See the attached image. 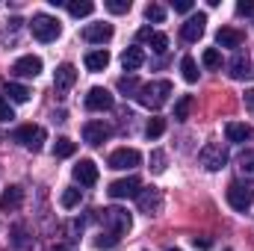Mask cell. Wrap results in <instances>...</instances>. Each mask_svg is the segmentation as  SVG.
<instances>
[{
    "mask_svg": "<svg viewBox=\"0 0 254 251\" xmlns=\"http://www.w3.org/2000/svg\"><path fill=\"white\" fill-rule=\"evenodd\" d=\"M12 74L15 77H39L42 74V60L39 57H21V60H15L12 63Z\"/></svg>",
    "mask_w": 254,
    "mask_h": 251,
    "instance_id": "obj_13",
    "label": "cell"
},
{
    "mask_svg": "<svg viewBox=\"0 0 254 251\" xmlns=\"http://www.w3.org/2000/svg\"><path fill=\"white\" fill-rule=\"evenodd\" d=\"M74 83H77V68L71 63H63L54 71V89H57V92H68Z\"/></svg>",
    "mask_w": 254,
    "mask_h": 251,
    "instance_id": "obj_14",
    "label": "cell"
},
{
    "mask_svg": "<svg viewBox=\"0 0 254 251\" xmlns=\"http://www.w3.org/2000/svg\"><path fill=\"white\" fill-rule=\"evenodd\" d=\"M71 175H74V181H77L80 187H95V184H98V166H95L92 160H80Z\"/></svg>",
    "mask_w": 254,
    "mask_h": 251,
    "instance_id": "obj_11",
    "label": "cell"
},
{
    "mask_svg": "<svg viewBox=\"0 0 254 251\" xmlns=\"http://www.w3.org/2000/svg\"><path fill=\"white\" fill-rule=\"evenodd\" d=\"M225 136H228V142H246V139L254 136V130L246 122H228L225 125Z\"/></svg>",
    "mask_w": 254,
    "mask_h": 251,
    "instance_id": "obj_20",
    "label": "cell"
},
{
    "mask_svg": "<svg viewBox=\"0 0 254 251\" xmlns=\"http://www.w3.org/2000/svg\"><path fill=\"white\" fill-rule=\"evenodd\" d=\"M246 42V33H240V30H234V27H222L219 33H216V45L219 48H240Z\"/></svg>",
    "mask_w": 254,
    "mask_h": 251,
    "instance_id": "obj_17",
    "label": "cell"
},
{
    "mask_svg": "<svg viewBox=\"0 0 254 251\" xmlns=\"http://www.w3.org/2000/svg\"><path fill=\"white\" fill-rule=\"evenodd\" d=\"M110 198H116V201H122V198H136L139 192H142V184H139V178H122V181H116V184H110Z\"/></svg>",
    "mask_w": 254,
    "mask_h": 251,
    "instance_id": "obj_8",
    "label": "cell"
},
{
    "mask_svg": "<svg viewBox=\"0 0 254 251\" xmlns=\"http://www.w3.org/2000/svg\"><path fill=\"white\" fill-rule=\"evenodd\" d=\"M95 246H98V249H113V246H119V237H113V234L101 231V234H98V240H95Z\"/></svg>",
    "mask_w": 254,
    "mask_h": 251,
    "instance_id": "obj_34",
    "label": "cell"
},
{
    "mask_svg": "<svg viewBox=\"0 0 254 251\" xmlns=\"http://www.w3.org/2000/svg\"><path fill=\"white\" fill-rule=\"evenodd\" d=\"M136 198H139V207H142L145 216H157V213L163 210V195H160V189H142Z\"/></svg>",
    "mask_w": 254,
    "mask_h": 251,
    "instance_id": "obj_12",
    "label": "cell"
},
{
    "mask_svg": "<svg viewBox=\"0 0 254 251\" xmlns=\"http://www.w3.org/2000/svg\"><path fill=\"white\" fill-rule=\"evenodd\" d=\"M107 139H110V127L104 125V122H86V125H83V142H86V145L98 148V145H104Z\"/></svg>",
    "mask_w": 254,
    "mask_h": 251,
    "instance_id": "obj_10",
    "label": "cell"
},
{
    "mask_svg": "<svg viewBox=\"0 0 254 251\" xmlns=\"http://www.w3.org/2000/svg\"><path fill=\"white\" fill-rule=\"evenodd\" d=\"M142 63H145L142 48H127L125 54H122V65H125V71H136V68H142Z\"/></svg>",
    "mask_w": 254,
    "mask_h": 251,
    "instance_id": "obj_24",
    "label": "cell"
},
{
    "mask_svg": "<svg viewBox=\"0 0 254 251\" xmlns=\"http://www.w3.org/2000/svg\"><path fill=\"white\" fill-rule=\"evenodd\" d=\"M228 204L237 210V213H249L254 204V189L243 187V184H231L228 187Z\"/></svg>",
    "mask_w": 254,
    "mask_h": 251,
    "instance_id": "obj_6",
    "label": "cell"
},
{
    "mask_svg": "<svg viewBox=\"0 0 254 251\" xmlns=\"http://www.w3.org/2000/svg\"><path fill=\"white\" fill-rule=\"evenodd\" d=\"M3 95H9L12 104H27V101H30V89L21 86V83H6V86H3Z\"/></svg>",
    "mask_w": 254,
    "mask_h": 251,
    "instance_id": "obj_23",
    "label": "cell"
},
{
    "mask_svg": "<svg viewBox=\"0 0 254 251\" xmlns=\"http://www.w3.org/2000/svg\"><path fill=\"white\" fill-rule=\"evenodd\" d=\"M51 251H71L68 246H57V249H51Z\"/></svg>",
    "mask_w": 254,
    "mask_h": 251,
    "instance_id": "obj_41",
    "label": "cell"
},
{
    "mask_svg": "<svg viewBox=\"0 0 254 251\" xmlns=\"http://www.w3.org/2000/svg\"><path fill=\"white\" fill-rule=\"evenodd\" d=\"M12 139H15L18 145H24L27 151H42L48 133H45V127H39V125H24L12 133Z\"/></svg>",
    "mask_w": 254,
    "mask_h": 251,
    "instance_id": "obj_5",
    "label": "cell"
},
{
    "mask_svg": "<svg viewBox=\"0 0 254 251\" xmlns=\"http://www.w3.org/2000/svg\"><path fill=\"white\" fill-rule=\"evenodd\" d=\"M21 204H24V189L21 187H9L3 195H0V210H6V213L18 210Z\"/></svg>",
    "mask_w": 254,
    "mask_h": 251,
    "instance_id": "obj_19",
    "label": "cell"
},
{
    "mask_svg": "<svg viewBox=\"0 0 254 251\" xmlns=\"http://www.w3.org/2000/svg\"><path fill=\"white\" fill-rule=\"evenodd\" d=\"M169 251H181V249H169Z\"/></svg>",
    "mask_w": 254,
    "mask_h": 251,
    "instance_id": "obj_42",
    "label": "cell"
},
{
    "mask_svg": "<svg viewBox=\"0 0 254 251\" xmlns=\"http://www.w3.org/2000/svg\"><path fill=\"white\" fill-rule=\"evenodd\" d=\"M228 68H231V77H234V80H246V77H252V74H254L249 57H243V54H237V57L231 60Z\"/></svg>",
    "mask_w": 254,
    "mask_h": 251,
    "instance_id": "obj_21",
    "label": "cell"
},
{
    "mask_svg": "<svg viewBox=\"0 0 254 251\" xmlns=\"http://www.w3.org/2000/svg\"><path fill=\"white\" fill-rule=\"evenodd\" d=\"M15 119V113H12V107H9V101L0 95V122H12Z\"/></svg>",
    "mask_w": 254,
    "mask_h": 251,
    "instance_id": "obj_38",
    "label": "cell"
},
{
    "mask_svg": "<svg viewBox=\"0 0 254 251\" xmlns=\"http://www.w3.org/2000/svg\"><path fill=\"white\" fill-rule=\"evenodd\" d=\"M77 151V142H71V139H57V145H54V157H71Z\"/></svg>",
    "mask_w": 254,
    "mask_h": 251,
    "instance_id": "obj_29",
    "label": "cell"
},
{
    "mask_svg": "<svg viewBox=\"0 0 254 251\" xmlns=\"http://www.w3.org/2000/svg\"><path fill=\"white\" fill-rule=\"evenodd\" d=\"M237 172H240V178L254 181V148H249V151L240 154V160H237Z\"/></svg>",
    "mask_w": 254,
    "mask_h": 251,
    "instance_id": "obj_22",
    "label": "cell"
},
{
    "mask_svg": "<svg viewBox=\"0 0 254 251\" xmlns=\"http://www.w3.org/2000/svg\"><path fill=\"white\" fill-rule=\"evenodd\" d=\"M30 30H33V36H36L39 42H57V39H60V33H63L60 21H57V18H51V15H45V12L33 15Z\"/></svg>",
    "mask_w": 254,
    "mask_h": 251,
    "instance_id": "obj_2",
    "label": "cell"
},
{
    "mask_svg": "<svg viewBox=\"0 0 254 251\" xmlns=\"http://www.w3.org/2000/svg\"><path fill=\"white\" fill-rule=\"evenodd\" d=\"M119 89H122V92H130V95H136V92H139V83H136V77H122V80H119Z\"/></svg>",
    "mask_w": 254,
    "mask_h": 251,
    "instance_id": "obj_36",
    "label": "cell"
},
{
    "mask_svg": "<svg viewBox=\"0 0 254 251\" xmlns=\"http://www.w3.org/2000/svg\"><path fill=\"white\" fill-rule=\"evenodd\" d=\"M172 6H175V12H192V0H172Z\"/></svg>",
    "mask_w": 254,
    "mask_h": 251,
    "instance_id": "obj_40",
    "label": "cell"
},
{
    "mask_svg": "<svg viewBox=\"0 0 254 251\" xmlns=\"http://www.w3.org/2000/svg\"><path fill=\"white\" fill-rule=\"evenodd\" d=\"M139 163H142V154H139L136 148H119V151H113V154H110V169H116V172L136 169Z\"/></svg>",
    "mask_w": 254,
    "mask_h": 251,
    "instance_id": "obj_7",
    "label": "cell"
},
{
    "mask_svg": "<svg viewBox=\"0 0 254 251\" xmlns=\"http://www.w3.org/2000/svg\"><path fill=\"white\" fill-rule=\"evenodd\" d=\"M101 219H104V231L113 234V237H119V240L130 231V213L122 210V207H107Z\"/></svg>",
    "mask_w": 254,
    "mask_h": 251,
    "instance_id": "obj_3",
    "label": "cell"
},
{
    "mask_svg": "<svg viewBox=\"0 0 254 251\" xmlns=\"http://www.w3.org/2000/svg\"><path fill=\"white\" fill-rule=\"evenodd\" d=\"M139 42H148L154 54H166V48H169V39L163 33H154L151 27H142L139 30Z\"/></svg>",
    "mask_w": 254,
    "mask_h": 251,
    "instance_id": "obj_18",
    "label": "cell"
},
{
    "mask_svg": "<svg viewBox=\"0 0 254 251\" xmlns=\"http://www.w3.org/2000/svg\"><path fill=\"white\" fill-rule=\"evenodd\" d=\"M86 110H92V113L113 110V95H110L104 86H92V89H89V95H86Z\"/></svg>",
    "mask_w": 254,
    "mask_h": 251,
    "instance_id": "obj_9",
    "label": "cell"
},
{
    "mask_svg": "<svg viewBox=\"0 0 254 251\" xmlns=\"http://www.w3.org/2000/svg\"><path fill=\"white\" fill-rule=\"evenodd\" d=\"M163 133H166V119H151L148 127H145V136L148 139H160Z\"/></svg>",
    "mask_w": 254,
    "mask_h": 251,
    "instance_id": "obj_30",
    "label": "cell"
},
{
    "mask_svg": "<svg viewBox=\"0 0 254 251\" xmlns=\"http://www.w3.org/2000/svg\"><path fill=\"white\" fill-rule=\"evenodd\" d=\"M181 71H184V80L187 83H198V65H195L192 57H184L181 60Z\"/></svg>",
    "mask_w": 254,
    "mask_h": 251,
    "instance_id": "obj_28",
    "label": "cell"
},
{
    "mask_svg": "<svg viewBox=\"0 0 254 251\" xmlns=\"http://www.w3.org/2000/svg\"><path fill=\"white\" fill-rule=\"evenodd\" d=\"M151 163H154L151 169H154L157 175H160V172H166V154H163V151H154V154H151Z\"/></svg>",
    "mask_w": 254,
    "mask_h": 251,
    "instance_id": "obj_37",
    "label": "cell"
},
{
    "mask_svg": "<svg viewBox=\"0 0 254 251\" xmlns=\"http://www.w3.org/2000/svg\"><path fill=\"white\" fill-rule=\"evenodd\" d=\"M192 104H195V101H192V95H184V98L175 104V122H187V119H190Z\"/></svg>",
    "mask_w": 254,
    "mask_h": 251,
    "instance_id": "obj_27",
    "label": "cell"
},
{
    "mask_svg": "<svg viewBox=\"0 0 254 251\" xmlns=\"http://www.w3.org/2000/svg\"><path fill=\"white\" fill-rule=\"evenodd\" d=\"M107 9L113 15H125V12H130V0H107Z\"/></svg>",
    "mask_w": 254,
    "mask_h": 251,
    "instance_id": "obj_35",
    "label": "cell"
},
{
    "mask_svg": "<svg viewBox=\"0 0 254 251\" xmlns=\"http://www.w3.org/2000/svg\"><path fill=\"white\" fill-rule=\"evenodd\" d=\"M110 65V54L107 51H92V54H86V68L89 71H104Z\"/></svg>",
    "mask_w": 254,
    "mask_h": 251,
    "instance_id": "obj_26",
    "label": "cell"
},
{
    "mask_svg": "<svg viewBox=\"0 0 254 251\" xmlns=\"http://www.w3.org/2000/svg\"><path fill=\"white\" fill-rule=\"evenodd\" d=\"M204 24H207V15H204V12L192 15V18H187V24L181 27V36H184L187 42H198V39L204 36Z\"/></svg>",
    "mask_w": 254,
    "mask_h": 251,
    "instance_id": "obj_15",
    "label": "cell"
},
{
    "mask_svg": "<svg viewBox=\"0 0 254 251\" xmlns=\"http://www.w3.org/2000/svg\"><path fill=\"white\" fill-rule=\"evenodd\" d=\"M198 160H201V166H204L207 172H222L225 163H228V151H225L222 142H207V145L201 148Z\"/></svg>",
    "mask_w": 254,
    "mask_h": 251,
    "instance_id": "obj_4",
    "label": "cell"
},
{
    "mask_svg": "<svg viewBox=\"0 0 254 251\" xmlns=\"http://www.w3.org/2000/svg\"><path fill=\"white\" fill-rule=\"evenodd\" d=\"M145 18H148V21L163 24V21H166V9H163L160 3H148V6H145Z\"/></svg>",
    "mask_w": 254,
    "mask_h": 251,
    "instance_id": "obj_31",
    "label": "cell"
},
{
    "mask_svg": "<svg viewBox=\"0 0 254 251\" xmlns=\"http://www.w3.org/2000/svg\"><path fill=\"white\" fill-rule=\"evenodd\" d=\"M237 15H254V0H240L237 3Z\"/></svg>",
    "mask_w": 254,
    "mask_h": 251,
    "instance_id": "obj_39",
    "label": "cell"
},
{
    "mask_svg": "<svg viewBox=\"0 0 254 251\" xmlns=\"http://www.w3.org/2000/svg\"><path fill=\"white\" fill-rule=\"evenodd\" d=\"M83 39L86 42H92V45H104V42H110L113 39V24H89L86 30H83Z\"/></svg>",
    "mask_w": 254,
    "mask_h": 251,
    "instance_id": "obj_16",
    "label": "cell"
},
{
    "mask_svg": "<svg viewBox=\"0 0 254 251\" xmlns=\"http://www.w3.org/2000/svg\"><path fill=\"white\" fill-rule=\"evenodd\" d=\"M201 63L207 65V68H219V65H222V54H219L216 48H207L204 57H201Z\"/></svg>",
    "mask_w": 254,
    "mask_h": 251,
    "instance_id": "obj_32",
    "label": "cell"
},
{
    "mask_svg": "<svg viewBox=\"0 0 254 251\" xmlns=\"http://www.w3.org/2000/svg\"><path fill=\"white\" fill-rule=\"evenodd\" d=\"M169 95H172V83H169V80H154V83L139 86L136 101H139L145 110H160V107L169 101Z\"/></svg>",
    "mask_w": 254,
    "mask_h": 251,
    "instance_id": "obj_1",
    "label": "cell"
},
{
    "mask_svg": "<svg viewBox=\"0 0 254 251\" xmlns=\"http://www.w3.org/2000/svg\"><path fill=\"white\" fill-rule=\"evenodd\" d=\"M65 9H68V15H74V18H86V15L95 12V3H92V0H71V3H65Z\"/></svg>",
    "mask_w": 254,
    "mask_h": 251,
    "instance_id": "obj_25",
    "label": "cell"
},
{
    "mask_svg": "<svg viewBox=\"0 0 254 251\" xmlns=\"http://www.w3.org/2000/svg\"><path fill=\"white\" fill-rule=\"evenodd\" d=\"M60 201H63V207H65V210H71V207H77V204H80V189H65V192H63V198H60Z\"/></svg>",
    "mask_w": 254,
    "mask_h": 251,
    "instance_id": "obj_33",
    "label": "cell"
}]
</instances>
